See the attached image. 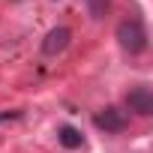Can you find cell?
<instances>
[{
	"label": "cell",
	"mask_w": 153,
	"mask_h": 153,
	"mask_svg": "<svg viewBox=\"0 0 153 153\" xmlns=\"http://www.w3.org/2000/svg\"><path fill=\"white\" fill-rule=\"evenodd\" d=\"M57 141H60L66 150H78V147L84 144V135L75 129V126H60V129H57Z\"/></svg>",
	"instance_id": "5b68a950"
},
{
	"label": "cell",
	"mask_w": 153,
	"mask_h": 153,
	"mask_svg": "<svg viewBox=\"0 0 153 153\" xmlns=\"http://www.w3.org/2000/svg\"><path fill=\"white\" fill-rule=\"evenodd\" d=\"M69 39H72V30H69V27H54V30L45 36L42 51H45L48 57H54V54H60V51L69 45Z\"/></svg>",
	"instance_id": "277c9868"
},
{
	"label": "cell",
	"mask_w": 153,
	"mask_h": 153,
	"mask_svg": "<svg viewBox=\"0 0 153 153\" xmlns=\"http://www.w3.org/2000/svg\"><path fill=\"white\" fill-rule=\"evenodd\" d=\"M93 123H96L99 129H105V132H123V129L129 126V117H126V111H120V108L108 105V108L96 111Z\"/></svg>",
	"instance_id": "3957f363"
},
{
	"label": "cell",
	"mask_w": 153,
	"mask_h": 153,
	"mask_svg": "<svg viewBox=\"0 0 153 153\" xmlns=\"http://www.w3.org/2000/svg\"><path fill=\"white\" fill-rule=\"evenodd\" d=\"M21 111H0V123H6V120H18Z\"/></svg>",
	"instance_id": "52a82bcc"
},
{
	"label": "cell",
	"mask_w": 153,
	"mask_h": 153,
	"mask_svg": "<svg viewBox=\"0 0 153 153\" xmlns=\"http://www.w3.org/2000/svg\"><path fill=\"white\" fill-rule=\"evenodd\" d=\"M117 42H120L123 51L141 54V51L147 48V30H144V24H141L138 18H123V21L117 24Z\"/></svg>",
	"instance_id": "6da1fadb"
},
{
	"label": "cell",
	"mask_w": 153,
	"mask_h": 153,
	"mask_svg": "<svg viewBox=\"0 0 153 153\" xmlns=\"http://www.w3.org/2000/svg\"><path fill=\"white\" fill-rule=\"evenodd\" d=\"M126 108H129V111H135V114H141V117L153 114V90H150L147 84L132 87V90L126 93Z\"/></svg>",
	"instance_id": "7a4b0ae2"
},
{
	"label": "cell",
	"mask_w": 153,
	"mask_h": 153,
	"mask_svg": "<svg viewBox=\"0 0 153 153\" xmlns=\"http://www.w3.org/2000/svg\"><path fill=\"white\" fill-rule=\"evenodd\" d=\"M84 3H87V9H90L93 18H102L105 9H108V0H84Z\"/></svg>",
	"instance_id": "8992f818"
}]
</instances>
